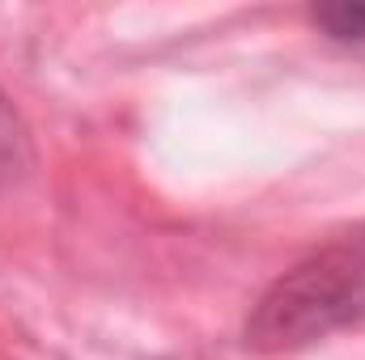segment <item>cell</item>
<instances>
[{
	"label": "cell",
	"mask_w": 365,
	"mask_h": 360,
	"mask_svg": "<svg viewBox=\"0 0 365 360\" xmlns=\"http://www.w3.org/2000/svg\"><path fill=\"white\" fill-rule=\"evenodd\" d=\"M365 318V238L319 250L284 271L247 318V344L293 352Z\"/></svg>",
	"instance_id": "cell-1"
},
{
	"label": "cell",
	"mask_w": 365,
	"mask_h": 360,
	"mask_svg": "<svg viewBox=\"0 0 365 360\" xmlns=\"http://www.w3.org/2000/svg\"><path fill=\"white\" fill-rule=\"evenodd\" d=\"M310 21L336 38V43H365V4L361 0H340V4H314Z\"/></svg>",
	"instance_id": "cell-3"
},
{
	"label": "cell",
	"mask_w": 365,
	"mask_h": 360,
	"mask_svg": "<svg viewBox=\"0 0 365 360\" xmlns=\"http://www.w3.org/2000/svg\"><path fill=\"white\" fill-rule=\"evenodd\" d=\"M34 153H30V132L21 123V115L13 110V102L0 93V179H21L30 170Z\"/></svg>",
	"instance_id": "cell-2"
}]
</instances>
